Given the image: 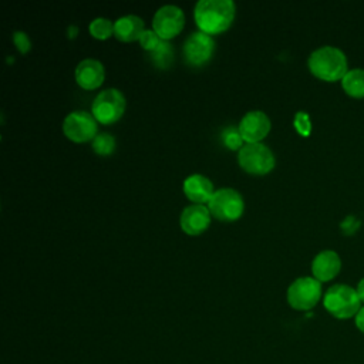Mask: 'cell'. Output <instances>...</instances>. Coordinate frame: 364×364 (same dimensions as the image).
I'll return each mask as SVG.
<instances>
[{
	"label": "cell",
	"mask_w": 364,
	"mask_h": 364,
	"mask_svg": "<svg viewBox=\"0 0 364 364\" xmlns=\"http://www.w3.org/2000/svg\"><path fill=\"white\" fill-rule=\"evenodd\" d=\"M235 10L232 0H199L193 9V18L199 31L213 36L232 26Z\"/></svg>",
	"instance_id": "obj_1"
},
{
	"label": "cell",
	"mask_w": 364,
	"mask_h": 364,
	"mask_svg": "<svg viewBox=\"0 0 364 364\" xmlns=\"http://www.w3.org/2000/svg\"><path fill=\"white\" fill-rule=\"evenodd\" d=\"M309 70L313 75L323 81L343 80L347 74V57L346 54L333 46H323L316 48L307 60Z\"/></svg>",
	"instance_id": "obj_2"
},
{
	"label": "cell",
	"mask_w": 364,
	"mask_h": 364,
	"mask_svg": "<svg viewBox=\"0 0 364 364\" xmlns=\"http://www.w3.org/2000/svg\"><path fill=\"white\" fill-rule=\"evenodd\" d=\"M324 309L336 318L355 317L361 309V300L354 287L348 284H333L323 297Z\"/></svg>",
	"instance_id": "obj_3"
},
{
	"label": "cell",
	"mask_w": 364,
	"mask_h": 364,
	"mask_svg": "<svg viewBox=\"0 0 364 364\" xmlns=\"http://www.w3.org/2000/svg\"><path fill=\"white\" fill-rule=\"evenodd\" d=\"M237 162L243 171L252 175L269 173L276 164L270 148L262 142L245 144L237 154Z\"/></svg>",
	"instance_id": "obj_4"
},
{
	"label": "cell",
	"mask_w": 364,
	"mask_h": 364,
	"mask_svg": "<svg viewBox=\"0 0 364 364\" xmlns=\"http://www.w3.org/2000/svg\"><path fill=\"white\" fill-rule=\"evenodd\" d=\"M208 209L212 216L223 222H232L242 216L245 202L242 195L233 188L216 189L208 202Z\"/></svg>",
	"instance_id": "obj_5"
},
{
	"label": "cell",
	"mask_w": 364,
	"mask_h": 364,
	"mask_svg": "<svg viewBox=\"0 0 364 364\" xmlns=\"http://www.w3.org/2000/svg\"><path fill=\"white\" fill-rule=\"evenodd\" d=\"M125 105V97L118 88H107L98 92L94 98L91 105V114L98 122L108 125L122 117Z\"/></svg>",
	"instance_id": "obj_6"
},
{
	"label": "cell",
	"mask_w": 364,
	"mask_h": 364,
	"mask_svg": "<svg viewBox=\"0 0 364 364\" xmlns=\"http://www.w3.org/2000/svg\"><path fill=\"white\" fill-rule=\"evenodd\" d=\"M321 297V282L314 277H299L287 289V301L296 310L313 309Z\"/></svg>",
	"instance_id": "obj_7"
},
{
	"label": "cell",
	"mask_w": 364,
	"mask_h": 364,
	"mask_svg": "<svg viewBox=\"0 0 364 364\" xmlns=\"http://www.w3.org/2000/svg\"><path fill=\"white\" fill-rule=\"evenodd\" d=\"M97 119L87 111H73L63 122L64 135L74 142L92 141L97 136Z\"/></svg>",
	"instance_id": "obj_8"
},
{
	"label": "cell",
	"mask_w": 364,
	"mask_h": 364,
	"mask_svg": "<svg viewBox=\"0 0 364 364\" xmlns=\"http://www.w3.org/2000/svg\"><path fill=\"white\" fill-rule=\"evenodd\" d=\"M185 24L182 9L175 4H165L159 7L152 18V30L162 38L171 40L178 36Z\"/></svg>",
	"instance_id": "obj_9"
},
{
	"label": "cell",
	"mask_w": 364,
	"mask_h": 364,
	"mask_svg": "<svg viewBox=\"0 0 364 364\" xmlns=\"http://www.w3.org/2000/svg\"><path fill=\"white\" fill-rule=\"evenodd\" d=\"M215 51V41L212 36L203 31H195L188 36L183 43L185 61L192 67L206 64Z\"/></svg>",
	"instance_id": "obj_10"
},
{
	"label": "cell",
	"mask_w": 364,
	"mask_h": 364,
	"mask_svg": "<svg viewBox=\"0 0 364 364\" xmlns=\"http://www.w3.org/2000/svg\"><path fill=\"white\" fill-rule=\"evenodd\" d=\"M237 129L246 144L260 142L270 131V119L263 111H249L242 117Z\"/></svg>",
	"instance_id": "obj_11"
},
{
	"label": "cell",
	"mask_w": 364,
	"mask_h": 364,
	"mask_svg": "<svg viewBox=\"0 0 364 364\" xmlns=\"http://www.w3.org/2000/svg\"><path fill=\"white\" fill-rule=\"evenodd\" d=\"M210 212L208 209V206L205 205H189L186 206L181 216H179V225L181 229L188 233V235H200L202 232H205L209 225H210Z\"/></svg>",
	"instance_id": "obj_12"
},
{
	"label": "cell",
	"mask_w": 364,
	"mask_h": 364,
	"mask_svg": "<svg viewBox=\"0 0 364 364\" xmlns=\"http://www.w3.org/2000/svg\"><path fill=\"white\" fill-rule=\"evenodd\" d=\"M104 77V65L95 58H84L75 67V81L84 90L98 88L102 84Z\"/></svg>",
	"instance_id": "obj_13"
},
{
	"label": "cell",
	"mask_w": 364,
	"mask_h": 364,
	"mask_svg": "<svg viewBox=\"0 0 364 364\" xmlns=\"http://www.w3.org/2000/svg\"><path fill=\"white\" fill-rule=\"evenodd\" d=\"M341 269L340 256L330 249L317 253L311 262L313 277L318 282H328L334 279Z\"/></svg>",
	"instance_id": "obj_14"
},
{
	"label": "cell",
	"mask_w": 364,
	"mask_h": 364,
	"mask_svg": "<svg viewBox=\"0 0 364 364\" xmlns=\"http://www.w3.org/2000/svg\"><path fill=\"white\" fill-rule=\"evenodd\" d=\"M182 188H183V193L186 195V198L198 205L208 203L215 192L213 183L210 182V179L200 173L189 175L183 181Z\"/></svg>",
	"instance_id": "obj_15"
},
{
	"label": "cell",
	"mask_w": 364,
	"mask_h": 364,
	"mask_svg": "<svg viewBox=\"0 0 364 364\" xmlns=\"http://www.w3.org/2000/svg\"><path fill=\"white\" fill-rule=\"evenodd\" d=\"M144 31V20L135 14L122 16L114 23V36L124 43L139 40Z\"/></svg>",
	"instance_id": "obj_16"
},
{
	"label": "cell",
	"mask_w": 364,
	"mask_h": 364,
	"mask_svg": "<svg viewBox=\"0 0 364 364\" xmlns=\"http://www.w3.org/2000/svg\"><path fill=\"white\" fill-rule=\"evenodd\" d=\"M341 87L350 97H364V68H351L341 80Z\"/></svg>",
	"instance_id": "obj_17"
},
{
	"label": "cell",
	"mask_w": 364,
	"mask_h": 364,
	"mask_svg": "<svg viewBox=\"0 0 364 364\" xmlns=\"http://www.w3.org/2000/svg\"><path fill=\"white\" fill-rule=\"evenodd\" d=\"M149 55H151L152 63L156 67L165 70V68H169V65L173 61V48L166 40H162L159 43V46L154 51L149 53Z\"/></svg>",
	"instance_id": "obj_18"
},
{
	"label": "cell",
	"mask_w": 364,
	"mask_h": 364,
	"mask_svg": "<svg viewBox=\"0 0 364 364\" xmlns=\"http://www.w3.org/2000/svg\"><path fill=\"white\" fill-rule=\"evenodd\" d=\"M88 30L92 37L98 40H105L114 34V23L109 18L97 17L90 23Z\"/></svg>",
	"instance_id": "obj_19"
},
{
	"label": "cell",
	"mask_w": 364,
	"mask_h": 364,
	"mask_svg": "<svg viewBox=\"0 0 364 364\" xmlns=\"http://www.w3.org/2000/svg\"><path fill=\"white\" fill-rule=\"evenodd\" d=\"M92 149L98 155H109L115 149V138L108 132H100L91 141Z\"/></svg>",
	"instance_id": "obj_20"
},
{
	"label": "cell",
	"mask_w": 364,
	"mask_h": 364,
	"mask_svg": "<svg viewBox=\"0 0 364 364\" xmlns=\"http://www.w3.org/2000/svg\"><path fill=\"white\" fill-rule=\"evenodd\" d=\"M161 41H162V38L154 30H145L142 33V36L139 37V43H141L142 48L146 50L148 53L154 51L159 46Z\"/></svg>",
	"instance_id": "obj_21"
},
{
	"label": "cell",
	"mask_w": 364,
	"mask_h": 364,
	"mask_svg": "<svg viewBox=\"0 0 364 364\" xmlns=\"http://www.w3.org/2000/svg\"><path fill=\"white\" fill-rule=\"evenodd\" d=\"M223 142L228 148L230 149H240L243 145H242V136H240V132L239 129H235V128H228L225 132H223Z\"/></svg>",
	"instance_id": "obj_22"
},
{
	"label": "cell",
	"mask_w": 364,
	"mask_h": 364,
	"mask_svg": "<svg viewBox=\"0 0 364 364\" xmlns=\"http://www.w3.org/2000/svg\"><path fill=\"white\" fill-rule=\"evenodd\" d=\"M294 127L296 129L299 131V134L307 136L310 134V129H311V125H310V118L307 115V112L304 111H299L294 117Z\"/></svg>",
	"instance_id": "obj_23"
},
{
	"label": "cell",
	"mask_w": 364,
	"mask_h": 364,
	"mask_svg": "<svg viewBox=\"0 0 364 364\" xmlns=\"http://www.w3.org/2000/svg\"><path fill=\"white\" fill-rule=\"evenodd\" d=\"M13 41L20 53H27L31 48V43L28 36L24 31H14L13 33Z\"/></svg>",
	"instance_id": "obj_24"
},
{
	"label": "cell",
	"mask_w": 364,
	"mask_h": 364,
	"mask_svg": "<svg viewBox=\"0 0 364 364\" xmlns=\"http://www.w3.org/2000/svg\"><path fill=\"white\" fill-rule=\"evenodd\" d=\"M354 321H355V327H357L361 333H364V306H361V309H360L358 313L355 314Z\"/></svg>",
	"instance_id": "obj_25"
},
{
	"label": "cell",
	"mask_w": 364,
	"mask_h": 364,
	"mask_svg": "<svg viewBox=\"0 0 364 364\" xmlns=\"http://www.w3.org/2000/svg\"><path fill=\"white\" fill-rule=\"evenodd\" d=\"M357 293H358V297H360V300L364 303V277L358 282V284H357Z\"/></svg>",
	"instance_id": "obj_26"
}]
</instances>
